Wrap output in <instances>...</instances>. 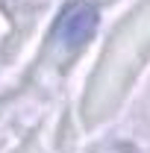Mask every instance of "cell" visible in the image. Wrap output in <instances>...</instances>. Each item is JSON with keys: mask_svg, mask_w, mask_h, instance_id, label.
Wrapping results in <instances>:
<instances>
[{"mask_svg": "<svg viewBox=\"0 0 150 153\" xmlns=\"http://www.w3.org/2000/svg\"><path fill=\"white\" fill-rule=\"evenodd\" d=\"M97 24H100V12H97L94 3H85V0L68 3L56 21V38L68 50H79L94 36Z\"/></svg>", "mask_w": 150, "mask_h": 153, "instance_id": "6da1fadb", "label": "cell"}]
</instances>
